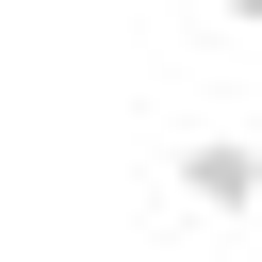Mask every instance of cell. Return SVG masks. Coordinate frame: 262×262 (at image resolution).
<instances>
[{
	"instance_id": "cell-2",
	"label": "cell",
	"mask_w": 262,
	"mask_h": 262,
	"mask_svg": "<svg viewBox=\"0 0 262 262\" xmlns=\"http://www.w3.org/2000/svg\"><path fill=\"white\" fill-rule=\"evenodd\" d=\"M213 16H229V33H262V0H213Z\"/></svg>"
},
{
	"instance_id": "cell-1",
	"label": "cell",
	"mask_w": 262,
	"mask_h": 262,
	"mask_svg": "<svg viewBox=\"0 0 262 262\" xmlns=\"http://www.w3.org/2000/svg\"><path fill=\"white\" fill-rule=\"evenodd\" d=\"M164 196H180L196 229H246V213H262V131H229V115L164 131Z\"/></svg>"
}]
</instances>
